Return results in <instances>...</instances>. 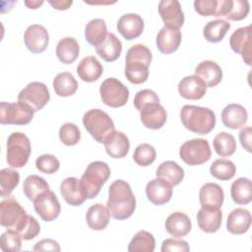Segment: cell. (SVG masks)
<instances>
[{"label":"cell","instance_id":"cell-39","mask_svg":"<svg viewBox=\"0 0 252 252\" xmlns=\"http://www.w3.org/2000/svg\"><path fill=\"white\" fill-rule=\"evenodd\" d=\"M23 190L26 197L29 200L33 201L38 195H40L45 191H48L49 185L44 178L38 175L32 174V175H29L25 179L23 184Z\"/></svg>","mask_w":252,"mask_h":252},{"label":"cell","instance_id":"cell-32","mask_svg":"<svg viewBox=\"0 0 252 252\" xmlns=\"http://www.w3.org/2000/svg\"><path fill=\"white\" fill-rule=\"evenodd\" d=\"M80 46L74 37H64L56 45V56L64 64L73 63L79 56Z\"/></svg>","mask_w":252,"mask_h":252},{"label":"cell","instance_id":"cell-53","mask_svg":"<svg viewBox=\"0 0 252 252\" xmlns=\"http://www.w3.org/2000/svg\"><path fill=\"white\" fill-rule=\"evenodd\" d=\"M251 136H252V129L250 126H246L242 128L239 132V141L241 146L246 150L248 153H251Z\"/></svg>","mask_w":252,"mask_h":252},{"label":"cell","instance_id":"cell-25","mask_svg":"<svg viewBox=\"0 0 252 252\" xmlns=\"http://www.w3.org/2000/svg\"><path fill=\"white\" fill-rule=\"evenodd\" d=\"M247 119V110L238 103H230L221 111V122L225 127L230 129H238L244 126Z\"/></svg>","mask_w":252,"mask_h":252},{"label":"cell","instance_id":"cell-16","mask_svg":"<svg viewBox=\"0 0 252 252\" xmlns=\"http://www.w3.org/2000/svg\"><path fill=\"white\" fill-rule=\"evenodd\" d=\"M140 119L146 128L160 129L166 122V111L159 102H152L140 110Z\"/></svg>","mask_w":252,"mask_h":252},{"label":"cell","instance_id":"cell-18","mask_svg":"<svg viewBox=\"0 0 252 252\" xmlns=\"http://www.w3.org/2000/svg\"><path fill=\"white\" fill-rule=\"evenodd\" d=\"M116 28L125 39L132 40L142 34L144 31V20L138 14H124L119 18Z\"/></svg>","mask_w":252,"mask_h":252},{"label":"cell","instance_id":"cell-9","mask_svg":"<svg viewBox=\"0 0 252 252\" xmlns=\"http://www.w3.org/2000/svg\"><path fill=\"white\" fill-rule=\"evenodd\" d=\"M33 110L27 104L17 102L0 103V123L3 125H26L29 124L33 117Z\"/></svg>","mask_w":252,"mask_h":252},{"label":"cell","instance_id":"cell-11","mask_svg":"<svg viewBox=\"0 0 252 252\" xmlns=\"http://www.w3.org/2000/svg\"><path fill=\"white\" fill-rule=\"evenodd\" d=\"M49 99V91L46 85L41 82H32L28 84L18 94V100L30 106L33 112L43 108Z\"/></svg>","mask_w":252,"mask_h":252},{"label":"cell","instance_id":"cell-22","mask_svg":"<svg viewBox=\"0 0 252 252\" xmlns=\"http://www.w3.org/2000/svg\"><path fill=\"white\" fill-rule=\"evenodd\" d=\"M182 35L179 30L163 27L157 35L156 43L158 49L163 54H170L177 50L181 43Z\"/></svg>","mask_w":252,"mask_h":252},{"label":"cell","instance_id":"cell-51","mask_svg":"<svg viewBox=\"0 0 252 252\" xmlns=\"http://www.w3.org/2000/svg\"><path fill=\"white\" fill-rule=\"evenodd\" d=\"M160 250L162 252H168V251L188 252V251H190V247L185 240L177 239V238H175V239L167 238V239L163 240Z\"/></svg>","mask_w":252,"mask_h":252},{"label":"cell","instance_id":"cell-48","mask_svg":"<svg viewBox=\"0 0 252 252\" xmlns=\"http://www.w3.org/2000/svg\"><path fill=\"white\" fill-rule=\"evenodd\" d=\"M152 102H159V98L158 94L149 89H145L139 91L134 97V106L139 111L143 106L152 103Z\"/></svg>","mask_w":252,"mask_h":252},{"label":"cell","instance_id":"cell-14","mask_svg":"<svg viewBox=\"0 0 252 252\" xmlns=\"http://www.w3.org/2000/svg\"><path fill=\"white\" fill-rule=\"evenodd\" d=\"M158 14L164 27L179 30L184 24V14L177 0H162L158 3Z\"/></svg>","mask_w":252,"mask_h":252},{"label":"cell","instance_id":"cell-43","mask_svg":"<svg viewBox=\"0 0 252 252\" xmlns=\"http://www.w3.org/2000/svg\"><path fill=\"white\" fill-rule=\"evenodd\" d=\"M22 236L14 229H7L0 238V248L4 252H18L22 247Z\"/></svg>","mask_w":252,"mask_h":252},{"label":"cell","instance_id":"cell-7","mask_svg":"<svg viewBox=\"0 0 252 252\" xmlns=\"http://www.w3.org/2000/svg\"><path fill=\"white\" fill-rule=\"evenodd\" d=\"M29 216L20 203L8 197L0 203V223L2 226L20 232L27 223Z\"/></svg>","mask_w":252,"mask_h":252},{"label":"cell","instance_id":"cell-37","mask_svg":"<svg viewBox=\"0 0 252 252\" xmlns=\"http://www.w3.org/2000/svg\"><path fill=\"white\" fill-rule=\"evenodd\" d=\"M230 27L231 25L226 20L210 21L203 29V35L209 42L217 43L223 39Z\"/></svg>","mask_w":252,"mask_h":252},{"label":"cell","instance_id":"cell-44","mask_svg":"<svg viewBox=\"0 0 252 252\" xmlns=\"http://www.w3.org/2000/svg\"><path fill=\"white\" fill-rule=\"evenodd\" d=\"M157 152L155 148L147 143L139 145L133 154L134 161L141 166H148L156 159Z\"/></svg>","mask_w":252,"mask_h":252},{"label":"cell","instance_id":"cell-5","mask_svg":"<svg viewBox=\"0 0 252 252\" xmlns=\"http://www.w3.org/2000/svg\"><path fill=\"white\" fill-rule=\"evenodd\" d=\"M110 176V168L104 161L91 162L81 177V183L88 199L98 195L102 185Z\"/></svg>","mask_w":252,"mask_h":252},{"label":"cell","instance_id":"cell-27","mask_svg":"<svg viewBox=\"0 0 252 252\" xmlns=\"http://www.w3.org/2000/svg\"><path fill=\"white\" fill-rule=\"evenodd\" d=\"M251 213L243 208L232 210L227 218L226 229L232 234H243L251 225Z\"/></svg>","mask_w":252,"mask_h":252},{"label":"cell","instance_id":"cell-29","mask_svg":"<svg viewBox=\"0 0 252 252\" xmlns=\"http://www.w3.org/2000/svg\"><path fill=\"white\" fill-rule=\"evenodd\" d=\"M222 213L220 209L209 210L201 208L197 213V222L202 231L214 233L218 231L221 225Z\"/></svg>","mask_w":252,"mask_h":252},{"label":"cell","instance_id":"cell-6","mask_svg":"<svg viewBox=\"0 0 252 252\" xmlns=\"http://www.w3.org/2000/svg\"><path fill=\"white\" fill-rule=\"evenodd\" d=\"M32 152L28 136L22 132H13L7 140L6 160L11 167L21 168L26 165Z\"/></svg>","mask_w":252,"mask_h":252},{"label":"cell","instance_id":"cell-33","mask_svg":"<svg viewBox=\"0 0 252 252\" xmlns=\"http://www.w3.org/2000/svg\"><path fill=\"white\" fill-rule=\"evenodd\" d=\"M107 28L105 21L100 18L91 20L85 28L86 40L93 46H98L107 35Z\"/></svg>","mask_w":252,"mask_h":252},{"label":"cell","instance_id":"cell-23","mask_svg":"<svg viewBox=\"0 0 252 252\" xmlns=\"http://www.w3.org/2000/svg\"><path fill=\"white\" fill-rule=\"evenodd\" d=\"M105 152L114 158H122L127 156L130 149L128 137L120 131H113L104 142Z\"/></svg>","mask_w":252,"mask_h":252},{"label":"cell","instance_id":"cell-28","mask_svg":"<svg viewBox=\"0 0 252 252\" xmlns=\"http://www.w3.org/2000/svg\"><path fill=\"white\" fill-rule=\"evenodd\" d=\"M103 73V67L94 56L83 58L77 66V74L80 79L87 83L96 81Z\"/></svg>","mask_w":252,"mask_h":252},{"label":"cell","instance_id":"cell-3","mask_svg":"<svg viewBox=\"0 0 252 252\" xmlns=\"http://www.w3.org/2000/svg\"><path fill=\"white\" fill-rule=\"evenodd\" d=\"M180 119L186 129L200 135L209 134L216 126L215 112L208 107L198 105L182 106Z\"/></svg>","mask_w":252,"mask_h":252},{"label":"cell","instance_id":"cell-19","mask_svg":"<svg viewBox=\"0 0 252 252\" xmlns=\"http://www.w3.org/2000/svg\"><path fill=\"white\" fill-rule=\"evenodd\" d=\"M60 192L64 200L70 206H80L87 199L81 179L76 177H67L60 184Z\"/></svg>","mask_w":252,"mask_h":252},{"label":"cell","instance_id":"cell-13","mask_svg":"<svg viewBox=\"0 0 252 252\" xmlns=\"http://www.w3.org/2000/svg\"><path fill=\"white\" fill-rule=\"evenodd\" d=\"M229 45L231 49L240 54L243 61L250 66L252 57V41H251V26L237 29L229 37Z\"/></svg>","mask_w":252,"mask_h":252},{"label":"cell","instance_id":"cell-41","mask_svg":"<svg viewBox=\"0 0 252 252\" xmlns=\"http://www.w3.org/2000/svg\"><path fill=\"white\" fill-rule=\"evenodd\" d=\"M211 174L220 180H229L236 172L234 163L226 158L216 159L210 166Z\"/></svg>","mask_w":252,"mask_h":252},{"label":"cell","instance_id":"cell-4","mask_svg":"<svg viewBox=\"0 0 252 252\" xmlns=\"http://www.w3.org/2000/svg\"><path fill=\"white\" fill-rule=\"evenodd\" d=\"M83 124L91 136L98 143H103L115 130L111 117L101 109L88 110L83 116Z\"/></svg>","mask_w":252,"mask_h":252},{"label":"cell","instance_id":"cell-34","mask_svg":"<svg viewBox=\"0 0 252 252\" xmlns=\"http://www.w3.org/2000/svg\"><path fill=\"white\" fill-rule=\"evenodd\" d=\"M230 195L233 202L237 205H247L252 200L251 180L246 177H239L232 182Z\"/></svg>","mask_w":252,"mask_h":252},{"label":"cell","instance_id":"cell-1","mask_svg":"<svg viewBox=\"0 0 252 252\" xmlns=\"http://www.w3.org/2000/svg\"><path fill=\"white\" fill-rule=\"evenodd\" d=\"M106 208L110 216L119 220H126L133 215L136 209V199L129 183L117 179L110 184Z\"/></svg>","mask_w":252,"mask_h":252},{"label":"cell","instance_id":"cell-55","mask_svg":"<svg viewBox=\"0 0 252 252\" xmlns=\"http://www.w3.org/2000/svg\"><path fill=\"white\" fill-rule=\"evenodd\" d=\"M43 1H26L25 5L30 9H37L40 5H42Z\"/></svg>","mask_w":252,"mask_h":252},{"label":"cell","instance_id":"cell-24","mask_svg":"<svg viewBox=\"0 0 252 252\" xmlns=\"http://www.w3.org/2000/svg\"><path fill=\"white\" fill-rule=\"evenodd\" d=\"M191 228V220L182 212H174L170 214L165 220V229L174 238H182L186 236Z\"/></svg>","mask_w":252,"mask_h":252},{"label":"cell","instance_id":"cell-21","mask_svg":"<svg viewBox=\"0 0 252 252\" xmlns=\"http://www.w3.org/2000/svg\"><path fill=\"white\" fill-rule=\"evenodd\" d=\"M178 93L186 99H201L207 93V86L198 76L190 75L181 79L178 84Z\"/></svg>","mask_w":252,"mask_h":252},{"label":"cell","instance_id":"cell-46","mask_svg":"<svg viewBox=\"0 0 252 252\" xmlns=\"http://www.w3.org/2000/svg\"><path fill=\"white\" fill-rule=\"evenodd\" d=\"M35 166L42 173L52 174L59 169L60 162L55 156L50 154H44L36 158Z\"/></svg>","mask_w":252,"mask_h":252},{"label":"cell","instance_id":"cell-36","mask_svg":"<svg viewBox=\"0 0 252 252\" xmlns=\"http://www.w3.org/2000/svg\"><path fill=\"white\" fill-rule=\"evenodd\" d=\"M53 89L59 96H71L77 92L78 83L71 73L62 72L53 79Z\"/></svg>","mask_w":252,"mask_h":252},{"label":"cell","instance_id":"cell-42","mask_svg":"<svg viewBox=\"0 0 252 252\" xmlns=\"http://www.w3.org/2000/svg\"><path fill=\"white\" fill-rule=\"evenodd\" d=\"M20 181V174L17 170L3 168L0 171V196L9 197Z\"/></svg>","mask_w":252,"mask_h":252},{"label":"cell","instance_id":"cell-45","mask_svg":"<svg viewBox=\"0 0 252 252\" xmlns=\"http://www.w3.org/2000/svg\"><path fill=\"white\" fill-rule=\"evenodd\" d=\"M59 138L64 145L74 146L79 143L81 139V132L76 124L67 122L59 129Z\"/></svg>","mask_w":252,"mask_h":252},{"label":"cell","instance_id":"cell-52","mask_svg":"<svg viewBox=\"0 0 252 252\" xmlns=\"http://www.w3.org/2000/svg\"><path fill=\"white\" fill-rule=\"evenodd\" d=\"M33 251H55L59 252L60 251V246L57 241L50 239V238H45L37 243L32 248Z\"/></svg>","mask_w":252,"mask_h":252},{"label":"cell","instance_id":"cell-12","mask_svg":"<svg viewBox=\"0 0 252 252\" xmlns=\"http://www.w3.org/2000/svg\"><path fill=\"white\" fill-rule=\"evenodd\" d=\"M32 202L34 211L42 220L52 221L58 218L61 206L55 193L51 190L41 193Z\"/></svg>","mask_w":252,"mask_h":252},{"label":"cell","instance_id":"cell-38","mask_svg":"<svg viewBox=\"0 0 252 252\" xmlns=\"http://www.w3.org/2000/svg\"><path fill=\"white\" fill-rule=\"evenodd\" d=\"M156 247V240L152 233L146 230H139L131 239L128 245L129 252H153Z\"/></svg>","mask_w":252,"mask_h":252},{"label":"cell","instance_id":"cell-31","mask_svg":"<svg viewBox=\"0 0 252 252\" xmlns=\"http://www.w3.org/2000/svg\"><path fill=\"white\" fill-rule=\"evenodd\" d=\"M109 219L108 209L99 203L91 206L86 214L87 223L94 230H103L107 226Z\"/></svg>","mask_w":252,"mask_h":252},{"label":"cell","instance_id":"cell-49","mask_svg":"<svg viewBox=\"0 0 252 252\" xmlns=\"http://www.w3.org/2000/svg\"><path fill=\"white\" fill-rule=\"evenodd\" d=\"M219 0H195V11L201 16H215L218 13Z\"/></svg>","mask_w":252,"mask_h":252},{"label":"cell","instance_id":"cell-26","mask_svg":"<svg viewBox=\"0 0 252 252\" xmlns=\"http://www.w3.org/2000/svg\"><path fill=\"white\" fill-rule=\"evenodd\" d=\"M195 75L203 80L207 88H213L220 83L222 79V70L218 63L211 60H205L198 64L195 69Z\"/></svg>","mask_w":252,"mask_h":252},{"label":"cell","instance_id":"cell-40","mask_svg":"<svg viewBox=\"0 0 252 252\" xmlns=\"http://www.w3.org/2000/svg\"><path fill=\"white\" fill-rule=\"evenodd\" d=\"M213 145L216 153L222 158L233 155L236 150L235 138L226 132L218 133L214 138Z\"/></svg>","mask_w":252,"mask_h":252},{"label":"cell","instance_id":"cell-35","mask_svg":"<svg viewBox=\"0 0 252 252\" xmlns=\"http://www.w3.org/2000/svg\"><path fill=\"white\" fill-rule=\"evenodd\" d=\"M157 177L162 178L172 186L178 185L184 178V170L173 160H165L157 168Z\"/></svg>","mask_w":252,"mask_h":252},{"label":"cell","instance_id":"cell-2","mask_svg":"<svg viewBox=\"0 0 252 252\" xmlns=\"http://www.w3.org/2000/svg\"><path fill=\"white\" fill-rule=\"evenodd\" d=\"M152 58V52L146 45L140 43L132 45L125 57V76L127 80L134 85L145 83L149 77V66Z\"/></svg>","mask_w":252,"mask_h":252},{"label":"cell","instance_id":"cell-50","mask_svg":"<svg viewBox=\"0 0 252 252\" xmlns=\"http://www.w3.org/2000/svg\"><path fill=\"white\" fill-rule=\"evenodd\" d=\"M40 231V225L36 219L32 216H29L28 221L23 227V229L19 232L24 240L33 239Z\"/></svg>","mask_w":252,"mask_h":252},{"label":"cell","instance_id":"cell-54","mask_svg":"<svg viewBox=\"0 0 252 252\" xmlns=\"http://www.w3.org/2000/svg\"><path fill=\"white\" fill-rule=\"evenodd\" d=\"M48 2L56 10H67L73 4L72 0H49Z\"/></svg>","mask_w":252,"mask_h":252},{"label":"cell","instance_id":"cell-17","mask_svg":"<svg viewBox=\"0 0 252 252\" xmlns=\"http://www.w3.org/2000/svg\"><path fill=\"white\" fill-rule=\"evenodd\" d=\"M172 185L166 180L157 177L151 180L146 186V195L150 202L154 205H163L171 199Z\"/></svg>","mask_w":252,"mask_h":252},{"label":"cell","instance_id":"cell-47","mask_svg":"<svg viewBox=\"0 0 252 252\" xmlns=\"http://www.w3.org/2000/svg\"><path fill=\"white\" fill-rule=\"evenodd\" d=\"M249 10L250 5L247 0H232V6L225 18L230 21H241L247 17Z\"/></svg>","mask_w":252,"mask_h":252},{"label":"cell","instance_id":"cell-10","mask_svg":"<svg viewBox=\"0 0 252 252\" xmlns=\"http://www.w3.org/2000/svg\"><path fill=\"white\" fill-rule=\"evenodd\" d=\"M212 152L210 144L205 139H192L182 144L179 150L181 159L188 165H200L208 161Z\"/></svg>","mask_w":252,"mask_h":252},{"label":"cell","instance_id":"cell-8","mask_svg":"<svg viewBox=\"0 0 252 252\" xmlns=\"http://www.w3.org/2000/svg\"><path fill=\"white\" fill-rule=\"evenodd\" d=\"M99 94L102 102L113 108L125 105L129 98L128 88L116 78L105 79L99 87Z\"/></svg>","mask_w":252,"mask_h":252},{"label":"cell","instance_id":"cell-30","mask_svg":"<svg viewBox=\"0 0 252 252\" xmlns=\"http://www.w3.org/2000/svg\"><path fill=\"white\" fill-rule=\"evenodd\" d=\"M96 53L106 62L117 60L122 51V43L112 32H108L105 39L95 47Z\"/></svg>","mask_w":252,"mask_h":252},{"label":"cell","instance_id":"cell-20","mask_svg":"<svg viewBox=\"0 0 252 252\" xmlns=\"http://www.w3.org/2000/svg\"><path fill=\"white\" fill-rule=\"evenodd\" d=\"M224 200L222 188L217 183L204 184L199 192V201L201 208L209 210L220 209Z\"/></svg>","mask_w":252,"mask_h":252},{"label":"cell","instance_id":"cell-15","mask_svg":"<svg viewBox=\"0 0 252 252\" xmlns=\"http://www.w3.org/2000/svg\"><path fill=\"white\" fill-rule=\"evenodd\" d=\"M24 41L32 53H41L48 45L49 34L43 26L37 24L31 25L25 32Z\"/></svg>","mask_w":252,"mask_h":252}]
</instances>
